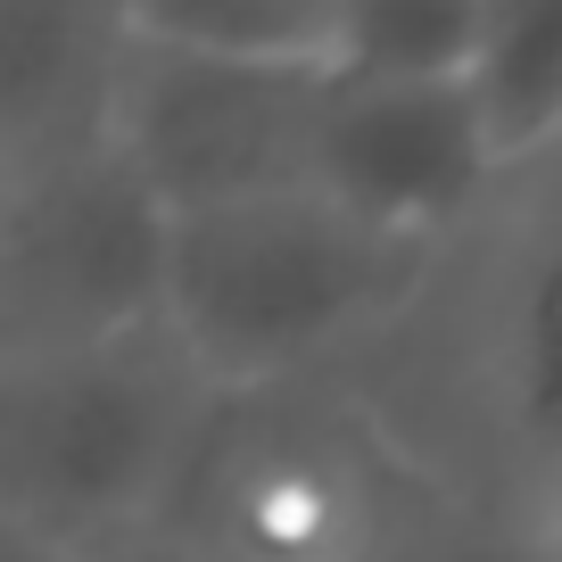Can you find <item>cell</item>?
Returning <instances> with one entry per match:
<instances>
[{"label": "cell", "mask_w": 562, "mask_h": 562, "mask_svg": "<svg viewBox=\"0 0 562 562\" xmlns=\"http://www.w3.org/2000/svg\"><path fill=\"white\" fill-rule=\"evenodd\" d=\"M456 248L405 240L331 191H273L175 215L166 323L224 397L306 381H364L430 315Z\"/></svg>", "instance_id": "1"}, {"label": "cell", "mask_w": 562, "mask_h": 562, "mask_svg": "<svg viewBox=\"0 0 562 562\" xmlns=\"http://www.w3.org/2000/svg\"><path fill=\"white\" fill-rule=\"evenodd\" d=\"M224 389L175 323L67 356L0 364V529L67 554L158 529Z\"/></svg>", "instance_id": "2"}, {"label": "cell", "mask_w": 562, "mask_h": 562, "mask_svg": "<svg viewBox=\"0 0 562 562\" xmlns=\"http://www.w3.org/2000/svg\"><path fill=\"white\" fill-rule=\"evenodd\" d=\"M439 430L422 463L456 496L546 513L562 480V140L513 166L496 207L447 257Z\"/></svg>", "instance_id": "3"}, {"label": "cell", "mask_w": 562, "mask_h": 562, "mask_svg": "<svg viewBox=\"0 0 562 562\" xmlns=\"http://www.w3.org/2000/svg\"><path fill=\"white\" fill-rule=\"evenodd\" d=\"M175 299V207L116 140L0 182V364L158 331Z\"/></svg>", "instance_id": "4"}, {"label": "cell", "mask_w": 562, "mask_h": 562, "mask_svg": "<svg viewBox=\"0 0 562 562\" xmlns=\"http://www.w3.org/2000/svg\"><path fill=\"white\" fill-rule=\"evenodd\" d=\"M323 91H331V67L191 50V42L149 34L133 58V83H124L116 149L149 175V191L175 215L306 191Z\"/></svg>", "instance_id": "5"}, {"label": "cell", "mask_w": 562, "mask_h": 562, "mask_svg": "<svg viewBox=\"0 0 562 562\" xmlns=\"http://www.w3.org/2000/svg\"><path fill=\"white\" fill-rule=\"evenodd\" d=\"M513 182V158L496 149V124L480 108L472 75H348L331 67L315 124V191L405 240L456 248L496 191Z\"/></svg>", "instance_id": "6"}, {"label": "cell", "mask_w": 562, "mask_h": 562, "mask_svg": "<svg viewBox=\"0 0 562 562\" xmlns=\"http://www.w3.org/2000/svg\"><path fill=\"white\" fill-rule=\"evenodd\" d=\"M140 42L133 0H0V182L108 149Z\"/></svg>", "instance_id": "7"}, {"label": "cell", "mask_w": 562, "mask_h": 562, "mask_svg": "<svg viewBox=\"0 0 562 562\" xmlns=\"http://www.w3.org/2000/svg\"><path fill=\"white\" fill-rule=\"evenodd\" d=\"M472 91L513 166L562 140V0H480Z\"/></svg>", "instance_id": "8"}, {"label": "cell", "mask_w": 562, "mask_h": 562, "mask_svg": "<svg viewBox=\"0 0 562 562\" xmlns=\"http://www.w3.org/2000/svg\"><path fill=\"white\" fill-rule=\"evenodd\" d=\"M140 34L191 42V50H240V58H290L331 67L348 0H133Z\"/></svg>", "instance_id": "9"}, {"label": "cell", "mask_w": 562, "mask_h": 562, "mask_svg": "<svg viewBox=\"0 0 562 562\" xmlns=\"http://www.w3.org/2000/svg\"><path fill=\"white\" fill-rule=\"evenodd\" d=\"M480 0H348L339 58L348 75H472Z\"/></svg>", "instance_id": "10"}, {"label": "cell", "mask_w": 562, "mask_h": 562, "mask_svg": "<svg viewBox=\"0 0 562 562\" xmlns=\"http://www.w3.org/2000/svg\"><path fill=\"white\" fill-rule=\"evenodd\" d=\"M381 562H562V538L521 505H488V496L439 488L397 529V546Z\"/></svg>", "instance_id": "11"}, {"label": "cell", "mask_w": 562, "mask_h": 562, "mask_svg": "<svg viewBox=\"0 0 562 562\" xmlns=\"http://www.w3.org/2000/svg\"><path fill=\"white\" fill-rule=\"evenodd\" d=\"M91 562H224V554H207V546L175 538V529H140V538L108 546V554H91Z\"/></svg>", "instance_id": "12"}, {"label": "cell", "mask_w": 562, "mask_h": 562, "mask_svg": "<svg viewBox=\"0 0 562 562\" xmlns=\"http://www.w3.org/2000/svg\"><path fill=\"white\" fill-rule=\"evenodd\" d=\"M0 562H91V554H67V546L25 538V529H0Z\"/></svg>", "instance_id": "13"}, {"label": "cell", "mask_w": 562, "mask_h": 562, "mask_svg": "<svg viewBox=\"0 0 562 562\" xmlns=\"http://www.w3.org/2000/svg\"><path fill=\"white\" fill-rule=\"evenodd\" d=\"M538 521H546V529L562 538V480H554V496H546V513H538Z\"/></svg>", "instance_id": "14"}]
</instances>
